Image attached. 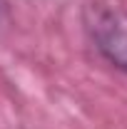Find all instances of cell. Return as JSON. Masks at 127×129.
Segmentation results:
<instances>
[{
    "label": "cell",
    "instance_id": "cell-1",
    "mask_svg": "<svg viewBox=\"0 0 127 129\" xmlns=\"http://www.w3.org/2000/svg\"><path fill=\"white\" fill-rule=\"evenodd\" d=\"M82 25L97 55L127 75V10L112 0H90L82 8Z\"/></svg>",
    "mask_w": 127,
    "mask_h": 129
},
{
    "label": "cell",
    "instance_id": "cell-2",
    "mask_svg": "<svg viewBox=\"0 0 127 129\" xmlns=\"http://www.w3.org/2000/svg\"><path fill=\"white\" fill-rule=\"evenodd\" d=\"M5 27H8V10H5V3L0 0V35H3Z\"/></svg>",
    "mask_w": 127,
    "mask_h": 129
}]
</instances>
